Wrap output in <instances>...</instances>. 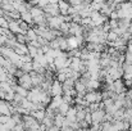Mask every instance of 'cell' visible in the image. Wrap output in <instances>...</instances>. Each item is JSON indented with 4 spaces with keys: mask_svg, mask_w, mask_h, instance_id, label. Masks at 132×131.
I'll use <instances>...</instances> for the list:
<instances>
[{
    "mask_svg": "<svg viewBox=\"0 0 132 131\" xmlns=\"http://www.w3.org/2000/svg\"><path fill=\"white\" fill-rule=\"evenodd\" d=\"M17 82H18V85L26 87L27 90H30V89L34 87L32 86V81H31V75L30 73H23L21 77L17 79Z\"/></svg>",
    "mask_w": 132,
    "mask_h": 131,
    "instance_id": "cell-1",
    "label": "cell"
},
{
    "mask_svg": "<svg viewBox=\"0 0 132 131\" xmlns=\"http://www.w3.org/2000/svg\"><path fill=\"white\" fill-rule=\"evenodd\" d=\"M104 116H105V109H103V108H97L91 112L92 122H96V124H101L104 121Z\"/></svg>",
    "mask_w": 132,
    "mask_h": 131,
    "instance_id": "cell-2",
    "label": "cell"
},
{
    "mask_svg": "<svg viewBox=\"0 0 132 131\" xmlns=\"http://www.w3.org/2000/svg\"><path fill=\"white\" fill-rule=\"evenodd\" d=\"M63 94V89H62V82H59L56 79L53 80L51 87H50V95L55 96V95H62Z\"/></svg>",
    "mask_w": 132,
    "mask_h": 131,
    "instance_id": "cell-3",
    "label": "cell"
},
{
    "mask_svg": "<svg viewBox=\"0 0 132 131\" xmlns=\"http://www.w3.org/2000/svg\"><path fill=\"white\" fill-rule=\"evenodd\" d=\"M8 30H9L12 34H14V35H17V34L22 32V31H21V28H19L18 19H12V21H9V22H8ZM22 34H23V32H22Z\"/></svg>",
    "mask_w": 132,
    "mask_h": 131,
    "instance_id": "cell-4",
    "label": "cell"
},
{
    "mask_svg": "<svg viewBox=\"0 0 132 131\" xmlns=\"http://www.w3.org/2000/svg\"><path fill=\"white\" fill-rule=\"evenodd\" d=\"M13 50L18 54V55H23V54H28L27 50V44H21V43H15V45L13 46Z\"/></svg>",
    "mask_w": 132,
    "mask_h": 131,
    "instance_id": "cell-5",
    "label": "cell"
},
{
    "mask_svg": "<svg viewBox=\"0 0 132 131\" xmlns=\"http://www.w3.org/2000/svg\"><path fill=\"white\" fill-rule=\"evenodd\" d=\"M100 85H101V82H100L99 80L90 79L88 82L86 84V90H87V91H91V90H99V89H100Z\"/></svg>",
    "mask_w": 132,
    "mask_h": 131,
    "instance_id": "cell-6",
    "label": "cell"
},
{
    "mask_svg": "<svg viewBox=\"0 0 132 131\" xmlns=\"http://www.w3.org/2000/svg\"><path fill=\"white\" fill-rule=\"evenodd\" d=\"M58 6H59V10H60V14H62V16L68 14L69 4H68L67 0H58Z\"/></svg>",
    "mask_w": 132,
    "mask_h": 131,
    "instance_id": "cell-7",
    "label": "cell"
},
{
    "mask_svg": "<svg viewBox=\"0 0 132 131\" xmlns=\"http://www.w3.org/2000/svg\"><path fill=\"white\" fill-rule=\"evenodd\" d=\"M21 14V19L27 22L30 26H34V18H32V14L30 13V10H26V12H22L19 13Z\"/></svg>",
    "mask_w": 132,
    "mask_h": 131,
    "instance_id": "cell-8",
    "label": "cell"
},
{
    "mask_svg": "<svg viewBox=\"0 0 132 131\" xmlns=\"http://www.w3.org/2000/svg\"><path fill=\"white\" fill-rule=\"evenodd\" d=\"M56 39H58L59 49H60V50L67 51V50H69V49H71V48H69V45H68V41H67V37H64V36H58Z\"/></svg>",
    "mask_w": 132,
    "mask_h": 131,
    "instance_id": "cell-9",
    "label": "cell"
},
{
    "mask_svg": "<svg viewBox=\"0 0 132 131\" xmlns=\"http://www.w3.org/2000/svg\"><path fill=\"white\" fill-rule=\"evenodd\" d=\"M12 89L14 90V93H17V94H19V95H22V96H24V98L28 95V91H30V90H27L26 87L21 86V85H18V84L13 85V86H12Z\"/></svg>",
    "mask_w": 132,
    "mask_h": 131,
    "instance_id": "cell-10",
    "label": "cell"
},
{
    "mask_svg": "<svg viewBox=\"0 0 132 131\" xmlns=\"http://www.w3.org/2000/svg\"><path fill=\"white\" fill-rule=\"evenodd\" d=\"M26 37H27V44L30 43V41H32V40H36L37 39V34L34 30V27L30 26V28L26 31Z\"/></svg>",
    "mask_w": 132,
    "mask_h": 131,
    "instance_id": "cell-11",
    "label": "cell"
},
{
    "mask_svg": "<svg viewBox=\"0 0 132 131\" xmlns=\"http://www.w3.org/2000/svg\"><path fill=\"white\" fill-rule=\"evenodd\" d=\"M40 124H41V121H43V118L45 117V109H35V111H31L30 112Z\"/></svg>",
    "mask_w": 132,
    "mask_h": 131,
    "instance_id": "cell-12",
    "label": "cell"
},
{
    "mask_svg": "<svg viewBox=\"0 0 132 131\" xmlns=\"http://www.w3.org/2000/svg\"><path fill=\"white\" fill-rule=\"evenodd\" d=\"M69 107H71V104H68V103H65V102H62V103L59 104V107H58V111H59L60 114L65 116L67 112H68V109H69Z\"/></svg>",
    "mask_w": 132,
    "mask_h": 131,
    "instance_id": "cell-13",
    "label": "cell"
},
{
    "mask_svg": "<svg viewBox=\"0 0 132 131\" xmlns=\"http://www.w3.org/2000/svg\"><path fill=\"white\" fill-rule=\"evenodd\" d=\"M19 68H21L24 73H30V72L32 71V62H23Z\"/></svg>",
    "mask_w": 132,
    "mask_h": 131,
    "instance_id": "cell-14",
    "label": "cell"
},
{
    "mask_svg": "<svg viewBox=\"0 0 132 131\" xmlns=\"http://www.w3.org/2000/svg\"><path fill=\"white\" fill-rule=\"evenodd\" d=\"M117 37H118V35L113 30H110V31L106 32V43H113V41L117 40Z\"/></svg>",
    "mask_w": 132,
    "mask_h": 131,
    "instance_id": "cell-15",
    "label": "cell"
},
{
    "mask_svg": "<svg viewBox=\"0 0 132 131\" xmlns=\"http://www.w3.org/2000/svg\"><path fill=\"white\" fill-rule=\"evenodd\" d=\"M37 49L39 48H36V46H34V45H31V44H27V50H28V55L34 59L35 57H36V54H37Z\"/></svg>",
    "mask_w": 132,
    "mask_h": 131,
    "instance_id": "cell-16",
    "label": "cell"
},
{
    "mask_svg": "<svg viewBox=\"0 0 132 131\" xmlns=\"http://www.w3.org/2000/svg\"><path fill=\"white\" fill-rule=\"evenodd\" d=\"M15 39H17V43H21V44H27V37H26V34H17L15 35Z\"/></svg>",
    "mask_w": 132,
    "mask_h": 131,
    "instance_id": "cell-17",
    "label": "cell"
},
{
    "mask_svg": "<svg viewBox=\"0 0 132 131\" xmlns=\"http://www.w3.org/2000/svg\"><path fill=\"white\" fill-rule=\"evenodd\" d=\"M62 98H63V102H65V103H68V104H71V105H73V96H72L71 94H62Z\"/></svg>",
    "mask_w": 132,
    "mask_h": 131,
    "instance_id": "cell-18",
    "label": "cell"
},
{
    "mask_svg": "<svg viewBox=\"0 0 132 131\" xmlns=\"http://www.w3.org/2000/svg\"><path fill=\"white\" fill-rule=\"evenodd\" d=\"M49 46H50L51 49H59V43H58V39L55 37V39L50 40V41H49Z\"/></svg>",
    "mask_w": 132,
    "mask_h": 131,
    "instance_id": "cell-19",
    "label": "cell"
},
{
    "mask_svg": "<svg viewBox=\"0 0 132 131\" xmlns=\"http://www.w3.org/2000/svg\"><path fill=\"white\" fill-rule=\"evenodd\" d=\"M125 63H127V64H132V53L125 51Z\"/></svg>",
    "mask_w": 132,
    "mask_h": 131,
    "instance_id": "cell-20",
    "label": "cell"
},
{
    "mask_svg": "<svg viewBox=\"0 0 132 131\" xmlns=\"http://www.w3.org/2000/svg\"><path fill=\"white\" fill-rule=\"evenodd\" d=\"M108 23H109V26H110V30H113V28H116V27H118V19H108Z\"/></svg>",
    "mask_w": 132,
    "mask_h": 131,
    "instance_id": "cell-21",
    "label": "cell"
},
{
    "mask_svg": "<svg viewBox=\"0 0 132 131\" xmlns=\"http://www.w3.org/2000/svg\"><path fill=\"white\" fill-rule=\"evenodd\" d=\"M81 19H82V17L80 16V13H78V12H77L76 14H73V16H72V21H73V22H77V23H80V25H81Z\"/></svg>",
    "mask_w": 132,
    "mask_h": 131,
    "instance_id": "cell-22",
    "label": "cell"
},
{
    "mask_svg": "<svg viewBox=\"0 0 132 131\" xmlns=\"http://www.w3.org/2000/svg\"><path fill=\"white\" fill-rule=\"evenodd\" d=\"M78 125H80V129H88V126H90L85 120H80L78 121Z\"/></svg>",
    "mask_w": 132,
    "mask_h": 131,
    "instance_id": "cell-23",
    "label": "cell"
},
{
    "mask_svg": "<svg viewBox=\"0 0 132 131\" xmlns=\"http://www.w3.org/2000/svg\"><path fill=\"white\" fill-rule=\"evenodd\" d=\"M109 18H110V19H118L119 17H118L117 10H112V12H110V14H109Z\"/></svg>",
    "mask_w": 132,
    "mask_h": 131,
    "instance_id": "cell-24",
    "label": "cell"
},
{
    "mask_svg": "<svg viewBox=\"0 0 132 131\" xmlns=\"http://www.w3.org/2000/svg\"><path fill=\"white\" fill-rule=\"evenodd\" d=\"M46 4H49V0H37V5H39V6H41V8L45 6Z\"/></svg>",
    "mask_w": 132,
    "mask_h": 131,
    "instance_id": "cell-25",
    "label": "cell"
},
{
    "mask_svg": "<svg viewBox=\"0 0 132 131\" xmlns=\"http://www.w3.org/2000/svg\"><path fill=\"white\" fill-rule=\"evenodd\" d=\"M5 41H6V36H4V35L0 34V46H4V45H5Z\"/></svg>",
    "mask_w": 132,
    "mask_h": 131,
    "instance_id": "cell-26",
    "label": "cell"
},
{
    "mask_svg": "<svg viewBox=\"0 0 132 131\" xmlns=\"http://www.w3.org/2000/svg\"><path fill=\"white\" fill-rule=\"evenodd\" d=\"M4 14H5V10H4V9L0 6V16H4Z\"/></svg>",
    "mask_w": 132,
    "mask_h": 131,
    "instance_id": "cell-27",
    "label": "cell"
},
{
    "mask_svg": "<svg viewBox=\"0 0 132 131\" xmlns=\"http://www.w3.org/2000/svg\"><path fill=\"white\" fill-rule=\"evenodd\" d=\"M0 48H1V46H0Z\"/></svg>",
    "mask_w": 132,
    "mask_h": 131,
    "instance_id": "cell-28",
    "label": "cell"
}]
</instances>
